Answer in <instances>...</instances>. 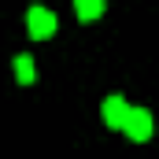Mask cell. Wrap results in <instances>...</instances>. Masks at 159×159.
Returning a JSON list of instances; mask_svg holds the SVG:
<instances>
[{
	"label": "cell",
	"instance_id": "1",
	"mask_svg": "<svg viewBox=\"0 0 159 159\" xmlns=\"http://www.w3.org/2000/svg\"><path fill=\"white\" fill-rule=\"evenodd\" d=\"M26 30H30V37L34 41H44L56 34V15L48 11V7H41V4H34L30 11H26Z\"/></svg>",
	"mask_w": 159,
	"mask_h": 159
},
{
	"label": "cell",
	"instance_id": "2",
	"mask_svg": "<svg viewBox=\"0 0 159 159\" xmlns=\"http://www.w3.org/2000/svg\"><path fill=\"white\" fill-rule=\"evenodd\" d=\"M122 133H126L129 141H148V137H152V115H148L144 107H133L129 119H126V126H122Z\"/></svg>",
	"mask_w": 159,
	"mask_h": 159
},
{
	"label": "cell",
	"instance_id": "3",
	"mask_svg": "<svg viewBox=\"0 0 159 159\" xmlns=\"http://www.w3.org/2000/svg\"><path fill=\"white\" fill-rule=\"evenodd\" d=\"M129 111H133V107L126 104V96H119V93L104 100V122H107L111 129H122V126H126V119H129Z\"/></svg>",
	"mask_w": 159,
	"mask_h": 159
},
{
	"label": "cell",
	"instance_id": "4",
	"mask_svg": "<svg viewBox=\"0 0 159 159\" xmlns=\"http://www.w3.org/2000/svg\"><path fill=\"white\" fill-rule=\"evenodd\" d=\"M74 11L81 22H96L104 15V0H74Z\"/></svg>",
	"mask_w": 159,
	"mask_h": 159
},
{
	"label": "cell",
	"instance_id": "5",
	"mask_svg": "<svg viewBox=\"0 0 159 159\" xmlns=\"http://www.w3.org/2000/svg\"><path fill=\"white\" fill-rule=\"evenodd\" d=\"M15 78L22 81V85H30V81L37 78V70H34V59H30V56H19V59H15Z\"/></svg>",
	"mask_w": 159,
	"mask_h": 159
}]
</instances>
